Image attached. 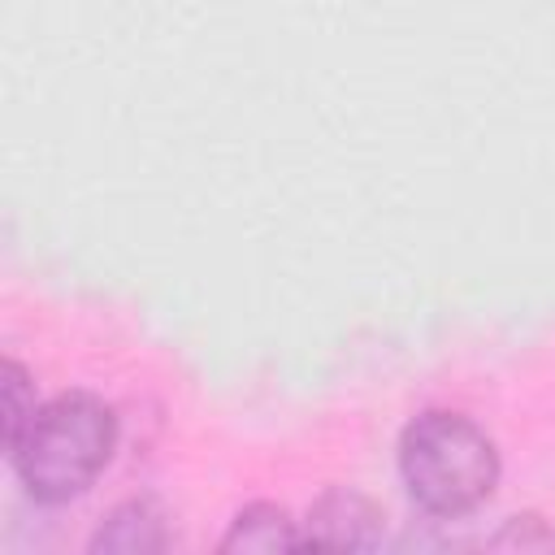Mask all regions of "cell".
I'll return each instance as SVG.
<instances>
[{"instance_id":"cell-4","label":"cell","mask_w":555,"mask_h":555,"mask_svg":"<svg viewBox=\"0 0 555 555\" xmlns=\"http://www.w3.org/2000/svg\"><path fill=\"white\" fill-rule=\"evenodd\" d=\"M169 516L160 512L156 499H126L117 503L91 533L87 551L91 555H156L169 546Z\"/></svg>"},{"instance_id":"cell-7","label":"cell","mask_w":555,"mask_h":555,"mask_svg":"<svg viewBox=\"0 0 555 555\" xmlns=\"http://www.w3.org/2000/svg\"><path fill=\"white\" fill-rule=\"evenodd\" d=\"M486 546L490 551H555V529L538 512H520V516H507L486 538Z\"/></svg>"},{"instance_id":"cell-5","label":"cell","mask_w":555,"mask_h":555,"mask_svg":"<svg viewBox=\"0 0 555 555\" xmlns=\"http://www.w3.org/2000/svg\"><path fill=\"white\" fill-rule=\"evenodd\" d=\"M221 551H304V520H295L282 503L256 499L234 512L230 529L221 533Z\"/></svg>"},{"instance_id":"cell-1","label":"cell","mask_w":555,"mask_h":555,"mask_svg":"<svg viewBox=\"0 0 555 555\" xmlns=\"http://www.w3.org/2000/svg\"><path fill=\"white\" fill-rule=\"evenodd\" d=\"M113 451H117V412L91 390H61L56 399L39 403L22 442L4 460L13 464L22 490L35 503L61 507L95 486Z\"/></svg>"},{"instance_id":"cell-3","label":"cell","mask_w":555,"mask_h":555,"mask_svg":"<svg viewBox=\"0 0 555 555\" xmlns=\"http://www.w3.org/2000/svg\"><path fill=\"white\" fill-rule=\"evenodd\" d=\"M382 542H386L382 507L351 486L321 490L304 516V551H377Z\"/></svg>"},{"instance_id":"cell-2","label":"cell","mask_w":555,"mask_h":555,"mask_svg":"<svg viewBox=\"0 0 555 555\" xmlns=\"http://www.w3.org/2000/svg\"><path fill=\"white\" fill-rule=\"evenodd\" d=\"M503 477L494 438L464 412H416L399 434V481L408 499L438 520H455L490 503Z\"/></svg>"},{"instance_id":"cell-6","label":"cell","mask_w":555,"mask_h":555,"mask_svg":"<svg viewBox=\"0 0 555 555\" xmlns=\"http://www.w3.org/2000/svg\"><path fill=\"white\" fill-rule=\"evenodd\" d=\"M35 412H39L35 382H30V373L9 356V360L0 364V447H4V455L22 442V434H26V425L35 421Z\"/></svg>"}]
</instances>
